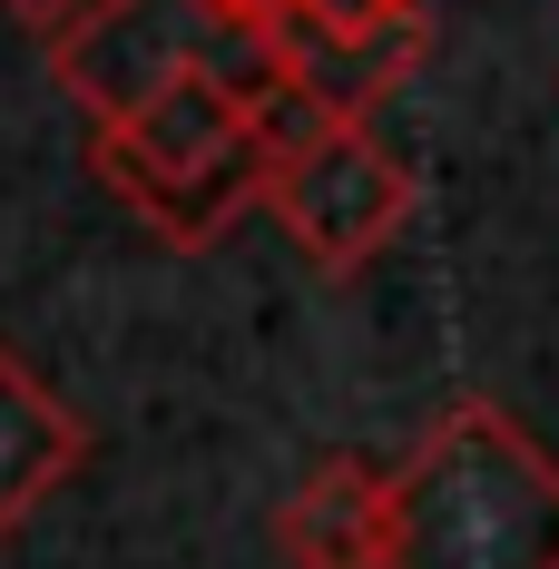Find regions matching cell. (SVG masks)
<instances>
[{
  "instance_id": "4",
  "label": "cell",
  "mask_w": 559,
  "mask_h": 569,
  "mask_svg": "<svg viewBox=\"0 0 559 569\" xmlns=\"http://www.w3.org/2000/svg\"><path fill=\"white\" fill-rule=\"evenodd\" d=\"M236 20L217 0H89L79 20L50 30V79L89 109V128L128 118L138 99H158L168 79L226 69L236 59Z\"/></svg>"
},
{
  "instance_id": "8",
  "label": "cell",
  "mask_w": 559,
  "mask_h": 569,
  "mask_svg": "<svg viewBox=\"0 0 559 569\" xmlns=\"http://www.w3.org/2000/svg\"><path fill=\"white\" fill-rule=\"evenodd\" d=\"M10 10H20V20H30V30H59V20H79V10H89V0H10Z\"/></svg>"
},
{
  "instance_id": "9",
  "label": "cell",
  "mask_w": 559,
  "mask_h": 569,
  "mask_svg": "<svg viewBox=\"0 0 559 569\" xmlns=\"http://www.w3.org/2000/svg\"><path fill=\"white\" fill-rule=\"evenodd\" d=\"M217 10H226V20H236V30H256V20H276L285 0H217Z\"/></svg>"
},
{
  "instance_id": "2",
  "label": "cell",
  "mask_w": 559,
  "mask_h": 569,
  "mask_svg": "<svg viewBox=\"0 0 559 569\" xmlns=\"http://www.w3.org/2000/svg\"><path fill=\"white\" fill-rule=\"evenodd\" d=\"M89 168L109 177L118 207H138L168 246H217L256 207V138L236 118V89L217 69L168 79L158 99H138L89 138Z\"/></svg>"
},
{
  "instance_id": "5",
  "label": "cell",
  "mask_w": 559,
  "mask_h": 569,
  "mask_svg": "<svg viewBox=\"0 0 559 569\" xmlns=\"http://www.w3.org/2000/svg\"><path fill=\"white\" fill-rule=\"evenodd\" d=\"M276 550L295 569H383V471L363 452H325L285 491Z\"/></svg>"
},
{
  "instance_id": "6",
  "label": "cell",
  "mask_w": 559,
  "mask_h": 569,
  "mask_svg": "<svg viewBox=\"0 0 559 569\" xmlns=\"http://www.w3.org/2000/svg\"><path fill=\"white\" fill-rule=\"evenodd\" d=\"M79 461H89V422H79V412H69V402L0 343V540L40 511Z\"/></svg>"
},
{
  "instance_id": "1",
  "label": "cell",
  "mask_w": 559,
  "mask_h": 569,
  "mask_svg": "<svg viewBox=\"0 0 559 569\" xmlns=\"http://www.w3.org/2000/svg\"><path fill=\"white\" fill-rule=\"evenodd\" d=\"M383 569H559V461L501 402H451L383 471Z\"/></svg>"
},
{
  "instance_id": "7",
  "label": "cell",
  "mask_w": 559,
  "mask_h": 569,
  "mask_svg": "<svg viewBox=\"0 0 559 569\" xmlns=\"http://www.w3.org/2000/svg\"><path fill=\"white\" fill-rule=\"evenodd\" d=\"M402 10H422V0H285V20L335 30V40H353V30H383V20H402Z\"/></svg>"
},
{
  "instance_id": "3",
  "label": "cell",
  "mask_w": 559,
  "mask_h": 569,
  "mask_svg": "<svg viewBox=\"0 0 559 569\" xmlns=\"http://www.w3.org/2000/svg\"><path fill=\"white\" fill-rule=\"evenodd\" d=\"M256 197H266V217L305 246L315 276H363L392 236L412 227V197H422V187H412V168L392 158L363 118H343L325 138H305L295 158H276V168L256 177Z\"/></svg>"
}]
</instances>
